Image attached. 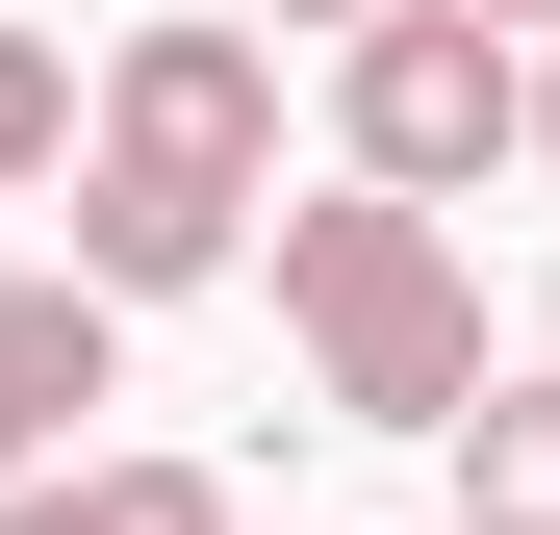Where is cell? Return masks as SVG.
I'll list each match as a JSON object with an SVG mask.
<instances>
[{
  "label": "cell",
  "mask_w": 560,
  "mask_h": 535,
  "mask_svg": "<svg viewBox=\"0 0 560 535\" xmlns=\"http://www.w3.org/2000/svg\"><path fill=\"white\" fill-rule=\"evenodd\" d=\"M535 178H560V26H535Z\"/></svg>",
  "instance_id": "9c48e42d"
},
{
  "label": "cell",
  "mask_w": 560,
  "mask_h": 535,
  "mask_svg": "<svg viewBox=\"0 0 560 535\" xmlns=\"http://www.w3.org/2000/svg\"><path fill=\"white\" fill-rule=\"evenodd\" d=\"M255 26H280V51H331V26H383V0H255Z\"/></svg>",
  "instance_id": "ba28073f"
},
{
  "label": "cell",
  "mask_w": 560,
  "mask_h": 535,
  "mask_svg": "<svg viewBox=\"0 0 560 535\" xmlns=\"http://www.w3.org/2000/svg\"><path fill=\"white\" fill-rule=\"evenodd\" d=\"M433 460H458V535H560V357H535V383H485Z\"/></svg>",
  "instance_id": "5b68a950"
},
{
  "label": "cell",
  "mask_w": 560,
  "mask_h": 535,
  "mask_svg": "<svg viewBox=\"0 0 560 535\" xmlns=\"http://www.w3.org/2000/svg\"><path fill=\"white\" fill-rule=\"evenodd\" d=\"M255 205H280V26L255 0H153L103 51V103H77V281L178 306V281L255 255Z\"/></svg>",
  "instance_id": "6da1fadb"
},
{
  "label": "cell",
  "mask_w": 560,
  "mask_h": 535,
  "mask_svg": "<svg viewBox=\"0 0 560 535\" xmlns=\"http://www.w3.org/2000/svg\"><path fill=\"white\" fill-rule=\"evenodd\" d=\"M77 103H103V77H77L26 0H0V205H26V178H77Z\"/></svg>",
  "instance_id": "8992f818"
},
{
  "label": "cell",
  "mask_w": 560,
  "mask_h": 535,
  "mask_svg": "<svg viewBox=\"0 0 560 535\" xmlns=\"http://www.w3.org/2000/svg\"><path fill=\"white\" fill-rule=\"evenodd\" d=\"M0 535H51V485H0Z\"/></svg>",
  "instance_id": "30bf717a"
},
{
  "label": "cell",
  "mask_w": 560,
  "mask_h": 535,
  "mask_svg": "<svg viewBox=\"0 0 560 535\" xmlns=\"http://www.w3.org/2000/svg\"><path fill=\"white\" fill-rule=\"evenodd\" d=\"M331 153L408 178V205L510 178V153H535V26H485V0H383V26H331Z\"/></svg>",
  "instance_id": "3957f363"
},
{
  "label": "cell",
  "mask_w": 560,
  "mask_h": 535,
  "mask_svg": "<svg viewBox=\"0 0 560 535\" xmlns=\"http://www.w3.org/2000/svg\"><path fill=\"white\" fill-rule=\"evenodd\" d=\"M255 255H280V332H306V408H357V433H458L485 408V281H458V230L408 205V178H306V205H255Z\"/></svg>",
  "instance_id": "7a4b0ae2"
},
{
  "label": "cell",
  "mask_w": 560,
  "mask_h": 535,
  "mask_svg": "<svg viewBox=\"0 0 560 535\" xmlns=\"http://www.w3.org/2000/svg\"><path fill=\"white\" fill-rule=\"evenodd\" d=\"M535 357H560V281H535Z\"/></svg>",
  "instance_id": "7c38bea8"
},
{
  "label": "cell",
  "mask_w": 560,
  "mask_h": 535,
  "mask_svg": "<svg viewBox=\"0 0 560 535\" xmlns=\"http://www.w3.org/2000/svg\"><path fill=\"white\" fill-rule=\"evenodd\" d=\"M51 535H230L205 460H51Z\"/></svg>",
  "instance_id": "52a82bcc"
},
{
  "label": "cell",
  "mask_w": 560,
  "mask_h": 535,
  "mask_svg": "<svg viewBox=\"0 0 560 535\" xmlns=\"http://www.w3.org/2000/svg\"><path fill=\"white\" fill-rule=\"evenodd\" d=\"M103 383H128V306L77 281V255H51V281H0V485H51Z\"/></svg>",
  "instance_id": "277c9868"
},
{
  "label": "cell",
  "mask_w": 560,
  "mask_h": 535,
  "mask_svg": "<svg viewBox=\"0 0 560 535\" xmlns=\"http://www.w3.org/2000/svg\"><path fill=\"white\" fill-rule=\"evenodd\" d=\"M485 26H560V0H485Z\"/></svg>",
  "instance_id": "8fae6325"
}]
</instances>
